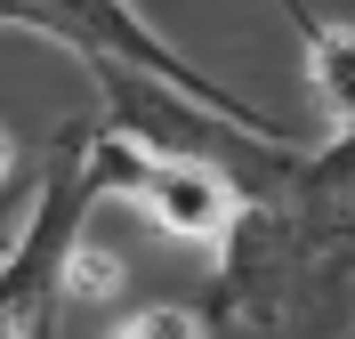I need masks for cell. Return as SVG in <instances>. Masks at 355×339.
<instances>
[{
	"label": "cell",
	"instance_id": "obj_1",
	"mask_svg": "<svg viewBox=\"0 0 355 339\" xmlns=\"http://www.w3.org/2000/svg\"><path fill=\"white\" fill-rule=\"evenodd\" d=\"M0 24H24V33L57 41L73 65H130V73H154V81L186 89L194 105L226 113V121H234L243 137H259V146H299L283 113L250 105L243 89L210 81V73H202V65H194V57H186L178 41H162L154 24L137 17V0H0Z\"/></svg>",
	"mask_w": 355,
	"mask_h": 339
},
{
	"label": "cell",
	"instance_id": "obj_8",
	"mask_svg": "<svg viewBox=\"0 0 355 339\" xmlns=\"http://www.w3.org/2000/svg\"><path fill=\"white\" fill-rule=\"evenodd\" d=\"M275 8L291 17V33H307V24H315V8H307V0H275Z\"/></svg>",
	"mask_w": 355,
	"mask_h": 339
},
{
	"label": "cell",
	"instance_id": "obj_4",
	"mask_svg": "<svg viewBox=\"0 0 355 339\" xmlns=\"http://www.w3.org/2000/svg\"><path fill=\"white\" fill-rule=\"evenodd\" d=\"M57 291H65V307H89V299H113V291H121V259L89 243V226L73 234V250H65V275H57Z\"/></svg>",
	"mask_w": 355,
	"mask_h": 339
},
{
	"label": "cell",
	"instance_id": "obj_6",
	"mask_svg": "<svg viewBox=\"0 0 355 339\" xmlns=\"http://www.w3.org/2000/svg\"><path fill=\"white\" fill-rule=\"evenodd\" d=\"M24 194H33V186H24ZM24 194H17V186H0V250L17 243V226H24Z\"/></svg>",
	"mask_w": 355,
	"mask_h": 339
},
{
	"label": "cell",
	"instance_id": "obj_5",
	"mask_svg": "<svg viewBox=\"0 0 355 339\" xmlns=\"http://www.w3.org/2000/svg\"><path fill=\"white\" fill-rule=\"evenodd\" d=\"M113 339H218L210 331V315L202 307H178V299H162V307H137V315L113 323Z\"/></svg>",
	"mask_w": 355,
	"mask_h": 339
},
{
	"label": "cell",
	"instance_id": "obj_3",
	"mask_svg": "<svg viewBox=\"0 0 355 339\" xmlns=\"http://www.w3.org/2000/svg\"><path fill=\"white\" fill-rule=\"evenodd\" d=\"M299 49H307V89H315V105H323V121H331V130H355V24L315 17L307 33H299Z\"/></svg>",
	"mask_w": 355,
	"mask_h": 339
},
{
	"label": "cell",
	"instance_id": "obj_7",
	"mask_svg": "<svg viewBox=\"0 0 355 339\" xmlns=\"http://www.w3.org/2000/svg\"><path fill=\"white\" fill-rule=\"evenodd\" d=\"M0 186H17V137L0 130Z\"/></svg>",
	"mask_w": 355,
	"mask_h": 339
},
{
	"label": "cell",
	"instance_id": "obj_2",
	"mask_svg": "<svg viewBox=\"0 0 355 339\" xmlns=\"http://www.w3.org/2000/svg\"><path fill=\"white\" fill-rule=\"evenodd\" d=\"M89 202H121L146 226H162L170 243L218 250L234 210H243V178L210 154H178V146H146L105 121H89Z\"/></svg>",
	"mask_w": 355,
	"mask_h": 339
}]
</instances>
